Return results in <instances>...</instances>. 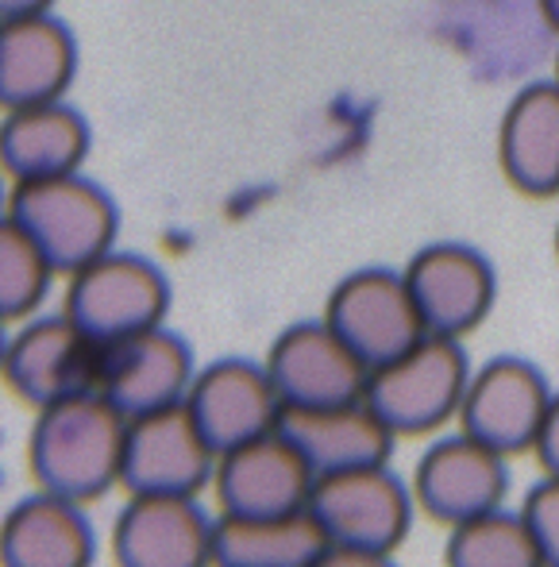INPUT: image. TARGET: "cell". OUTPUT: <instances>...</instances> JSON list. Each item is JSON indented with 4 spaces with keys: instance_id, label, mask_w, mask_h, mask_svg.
Instances as JSON below:
<instances>
[{
    "instance_id": "6da1fadb",
    "label": "cell",
    "mask_w": 559,
    "mask_h": 567,
    "mask_svg": "<svg viewBox=\"0 0 559 567\" xmlns=\"http://www.w3.org/2000/svg\"><path fill=\"white\" fill-rule=\"evenodd\" d=\"M35 413L39 417L28 436V467L39 491L90 506L124 483L127 417L105 394L93 390Z\"/></svg>"
},
{
    "instance_id": "7a4b0ae2",
    "label": "cell",
    "mask_w": 559,
    "mask_h": 567,
    "mask_svg": "<svg viewBox=\"0 0 559 567\" xmlns=\"http://www.w3.org/2000/svg\"><path fill=\"white\" fill-rule=\"evenodd\" d=\"M470 374L463 343L428 332L397 359L371 367L363 398L397 436H421L459 417Z\"/></svg>"
},
{
    "instance_id": "3957f363",
    "label": "cell",
    "mask_w": 559,
    "mask_h": 567,
    "mask_svg": "<svg viewBox=\"0 0 559 567\" xmlns=\"http://www.w3.org/2000/svg\"><path fill=\"white\" fill-rule=\"evenodd\" d=\"M4 217L43 247L59 275H74L85 262L112 251L120 225L112 197L77 171L59 178L15 182Z\"/></svg>"
},
{
    "instance_id": "277c9868",
    "label": "cell",
    "mask_w": 559,
    "mask_h": 567,
    "mask_svg": "<svg viewBox=\"0 0 559 567\" xmlns=\"http://www.w3.org/2000/svg\"><path fill=\"white\" fill-rule=\"evenodd\" d=\"M170 309V286L155 262L139 255L105 251L70 275L62 313L82 324L93 340L116 343L135 332L158 329Z\"/></svg>"
},
{
    "instance_id": "5b68a950",
    "label": "cell",
    "mask_w": 559,
    "mask_h": 567,
    "mask_svg": "<svg viewBox=\"0 0 559 567\" xmlns=\"http://www.w3.org/2000/svg\"><path fill=\"white\" fill-rule=\"evenodd\" d=\"M309 509L329 533L332 545H355V548H379L394 553L413 529L417 514V494L390 471V463L374 467L335 471L321 475L313 486Z\"/></svg>"
},
{
    "instance_id": "8992f818",
    "label": "cell",
    "mask_w": 559,
    "mask_h": 567,
    "mask_svg": "<svg viewBox=\"0 0 559 567\" xmlns=\"http://www.w3.org/2000/svg\"><path fill=\"white\" fill-rule=\"evenodd\" d=\"M101 363H105V343L93 340L66 313L35 317L4 343L8 390L35 410L93 394L101 382Z\"/></svg>"
},
{
    "instance_id": "52a82bcc",
    "label": "cell",
    "mask_w": 559,
    "mask_h": 567,
    "mask_svg": "<svg viewBox=\"0 0 559 567\" xmlns=\"http://www.w3.org/2000/svg\"><path fill=\"white\" fill-rule=\"evenodd\" d=\"M217 449L201 433L186 402L127 421L124 491L127 494H182L197 498L217 475Z\"/></svg>"
},
{
    "instance_id": "ba28073f",
    "label": "cell",
    "mask_w": 559,
    "mask_h": 567,
    "mask_svg": "<svg viewBox=\"0 0 559 567\" xmlns=\"http://www.w3.org/2000/svg\"><path fill=\"white\" fill-rule=\"evenodd\" d=\"M324 321L355 348L366 367L390 363L428 337V324L413 301L405 275L382 267H366L343 278L329 293Z\"/></svg>"
},
{
    "instance_id": "9c48e42d",
    "label": "cell",
    "mask_w": 559,
    "mask_h": 567,
    "mask_svg": "<svg viewBox=\"0 0 559 567\" xmlns=\"http://www.w3.org/2000/svg\"><path fill=\"white\" fill-rule=\"evenodd\" d=\"M552 398L556 390L540 367L517 355H498L470 374L467 398L455 421L467 436L490 444L501 455H521L537 449Z\"/></svg>"
},
{
    "instance_id": "30bf717a",
    "label": "cell",
    "mask_w": 559,
    "mask_h": 567,
    "mask_svg": "<svg viewBox=\"0 0 559 567\" xmlns=\"http://www.w3.org/2000/svg\"><path fill=\"white\" fill-rule=\"evenodd\" d=\"M267 371L282 394L286 410H321V405L359 402L366 394L371 367L355 355L329 321L290 324L267 351Z\"/></svg>"
},
{
    "instance_id": "8fae6325",
    "label": "cell",
    "mask_w": 559,
    "mask_h": 567,
    "mask_svg": "<svg viewBox=\"0 0 559 567\" xmlns=\"http://www.w3.org/2000/svg\"><path fill=\"white\" fill-rule=\"evenodd\" d=\"M217 517L182 494H132L112 525L116 567H217Z\"/></svg>"
},
{
    "instance_id": "7c38bea8",
    "label": "cell",
    "mask_w": 559,
    "mask_h": 567,
    "mask_svg": "<svg viewBox=\"0 0 559 567\" xmlns=\"http://www.w3.org/2000/svg\"><path fill=\"white\" fill-rule=\"evenodd\" d=\"M506 491L509 455L475 441L463 429L436 441L413 467V494H417L421 514L447 529L498 509L506 502Z\"/></svg>"
},
{
    "instance_id": "4fadbf2b",
    "label": "cell",
    "mask_w": 559,
    "mask_h": 567,
    "mask_svg": "<svg viewBox=\"0 0 559 567\" xmlns=\"http://www.w3.org/2000/svg\"><path fill=\"white\" fill-rule=\"evenodd\" d=\"M313 486L317 471L282 429L224 452L213 475L220 514L231 517L298 514V509H309Z\"/></svg>"
},
{
    "instance_id": "5bb4252c",
    "label": "cell",
    "mask_w": 559,
    "mask_h": 567,
    "mask_svg": "<svg viewBox=\"0 0 559 567\" xmlns=\"http://www.w3.org/2000/svg\"><path fill=\"white\" fill-rule=\"evenodd\" d=\"M186 405L217 455L275 433L286 413L267 363L251 359H217L197 371Z\"/></svg>"
},
{
    "instance_id": "9a60e30c",
    "label": "cell",
    "mask_w": 559,
    "mask_h": 567,
    "mask_svg": "<svg viewBox=\"0 0 559 567\" xmlns=\"http://www.w3.org/2000/svg\"><path fill=\"white\" fill-rule=\"evenodd\" d=\"M197 379L194 351L170 329H147L127 340L105 343L97 394H105L127 421L186 402Z\"/></svg>"
},
{
    "instance_id": "2e32d148",
    "label": "cell",
    "mask_w": 559,
    "mask_h": 567,
    "mask_svg": "<svg viewBox=\"0 0 559 567\" xmlns=\"http://www.w3.org/2000/svg\"><path fill=\"white\" fill-rule=\"evenodd\" d=\"M405 282L413 290L428 332L436 337H467L486 321L494 306V270L475 247L433 244L413 255L405 267Z\"/></svg>"
},
{
    "instance_id": "e0dca14e",
    "label": "cell",
    "mask_w": 559,
    "mask_h": 567,
    "mask_svg": "<svg viewBox=\"0 0 559 567\" xmlns=\"http://www.w3.org/2000/svg\"><path fill=\"white\" fill-rule=\"evenodd\" d=\"M97 533L82 502L35 491L15 502L0 529L4 567H93Z\"/></svg>"
},
{
    "instance_id": "ac0fdd59",
    "label": "cell",
    "mask_w": 559,
    "mask_h": 567,
    "mask_svg": "<svg viewBox=\"0 0 559 567\" xmlns=\"http://www.w3.org/2000/svg\"><path fill=\"white\" fill-rule=\"evenodd\" d=\"M282 429L298 452L309 460V467L321 475L335 471L374 467L390 463L397 433L366 405V398L343 405H321V410H286Z\"/></svg>"
},
{
    "instance_id": "d6986e66",
    "label": "cell",
    "mask_w": 559,
    "mask_h": 567,
    "mask_svg": "<svg viewBox=\"0 0 559 567\" xmlns=\"http://www.w3.org/2000/svg\"><path fill=\"white\" fill-rule=\"evenodd\" d=\"M77 66L70 31L51 12L4 20L0 28V101L4 109L59 101Z\"/></svg>"
},
{
    "instance_id": "ffe728a7",
    "label": "cell",
    "mask_w": 559,
    "mask_h": 567,
    "mask_svg": "<svg viewBox=\"0 0 559 567\" xmlns=\"http://www.w3.org/2000/svg\"><path fill=\"white\" fill-rule=\"evenodd\" d=\"M85 151H90V127L62 101L8 109V120L0 127V158L12 182L74 174Z\"/></svg>"
},
{
    "instance_id": "44dd1931",
    "label": "cell",
    "mask_w": 559,
    "mask_h": 567,
    "mask_svg": "<svg viewBox=\"0 0 559 567\" xmlns=\"http://www.w3.org/2000/svg\"><path fill=\"white\" fill-rule=\"evenodd\" d=\"M498 158L521 194H559V82H537L517 93L501 120Z\"/></svg>"
},
{
    "instance_id": "7402d4cb",
    "label": "cell",
    "mask_w": 559,
    "mask_h": 567,
    "mask_svg": "<svg viewBox=\"0 0 559 567\" xmlns=\"http://www.w3.org/2000/svg\"><path fill=\"white\" fill-rule=\"evenodd\" d=\"M313 509L282 517H217V567H313L329 548Z\"/></svg>"
},
{
    "instance_id": "603a6c76",
    "label": "cell",
    "mask_w": 559,
    "mask_h": 567,
    "mask_svg": "<svg viewBox=\"0 0 559 567\" xmlns=\"http://www.w3.org/2000/svg\"><path fill=\"white\" fill-rule=\"evenodd\" d=\"M444 567H545L521 509H490L447 533Z\"/></svg>"
},
{
    "instance_id": "cb8c5ba5",
    "label": "cell",
    "mask_w": 559,
    "mask_h": 567,
    "mask_svg": "<svg viewBox=\"0 0 559 567\" xmlns=\"http://www.w3.org/2000/svg\"><path fill=\"white\" fill-rule=\"evenodd\" d=\"M54 275V262L28 231L8 217L0 220V317L28 321L43 306Z\"/></svg>"
},
{
    "instance_id": "d4e9b609",
    "label": "cell",
    "mask_w": 559,
    "mask_h": 567,
    "mask_svg": "<svg viewBox=\"0 0 559 567\" xmlns=\"http://www.w3.org/2000/svg\"><path fill=\"white\" fill-rule=\"evenodd\" d=\"M521 514L537 537L545 567H559V475H545L525 494Z\"/></svg>"
},
{
    "instance_id": "484cf974",
    "label": "cell",
    "mask_w": 559,
    "mask_h": 567,
    "mask_svg": "<svg viewBox=\"0 0 559 567\" xmlns=\"http://www.w3.org/2000/svg\"><path fill=\"white\" fill-rule=\"evenodd\" d=\"M313 567H397V564H394V553H379V548L329 545Z\"/></svg>"
},
{
    "instance_id": "4316f807",
    "label": "cell",
    "mask_w": 559,
    "mask_h": 567,
    "mask_svg": "<svg viewBox=\"0 0 559 567\" xmlns=\"http://www.w3.org/2000/svg\"><path fill=\"white\" fill-rule=\"evenodd\" d=\"M537 460L540 467H545V475H559V390L552 398V405H548V417H545V429H540L537 436Z\"/></svg>"
},
{
    "instance_id": "83f0119b",
    "label": "cell",
    "mask_w": 559,
    "mask_h": 567,
    "mask_svg": "<svg viewBox=\"0 0 559 567\" xmlns=\"http://www.w3.org/2000/svg\"><path fill=\"white\" fill-rule=\"evenodd\" d=\"M51 0H0V16L4 20H20V16H35V12H46Z\"/></svg>"
},
{
    "instance_id": "f1b7e54d",
    "label": "cell",
    "mask_w": 559,
    "mask_h": 567,
    "mask_svg": "<svg viewBox=\"0 0 559 567\" xmlns=\"http://www.w3.org/2000/svg\"><path fill=\"white\" fill-rule=\"evenodd\" d=\"M537 4H540V16L548 20V28L559 31V0H537Z\"/></svg>"
},
{
    "instance_id": "f546056e",
    "label": "cell",
    "mask_w": 559,
    "mask_h": 567,
    "mask_svg": "<svg viewBox=\"0 0 559 567\" xmlns=\"http://www.w3.org/2000/svg\"><path fill=\"white\" fill-rule=\"evenodd\" d=\"M556 251H559V231H556Z\"/></svg>"
}]
</instances>
